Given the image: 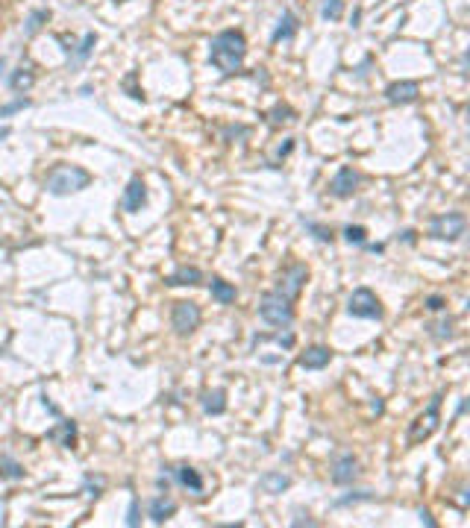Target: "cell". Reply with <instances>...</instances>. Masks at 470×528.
<instances>
[{"mask_svg":"<svg viewBox=\"0 0 470 528\" xmlns=\"http://www.w3.org/2000/svg\"><path fill=\"white\" fill-rule=\"evenodd\" d=\"M247 56V38L242 30H224L217 32L209 44V62L215 65L224 76H233L242 71Z\"/></svg>","mask_w":470,"mask_h":528,"instance_id":"cell-1","label":"cell"},{"mask_svg":"<svg viewBox=\"0 0 470 528\" xmlns=\"http://www.w3.org/2000/svg\"><path fill=\"white\" fill-rule=\"evenodd\" d=\"M89 185H92V173L76 168V164H56V168L45 176V188L53 197H68V194L89 188Z\"/></svg>","mask_w":470,"mask_h":528,"instance_id":"cell-2","label":"cell"},{"mask_svg":"<svg viewBox=\"0 0 470 528\" xmlns=\"http://www.w3.org/2000/svg\"><path fill=\"white\" fill-rule=\"evenodd\" d=\"M259 317L270 326H279V329H288L294 323V308H291V300H286L282 294L277 291H268L261 294L259 300Z\"/></svg>","mask_w":470,"mask_h":528,"instance_id":"cell-3","label":"cell"},{"mask_svg":"<svg viewBox=\"0 0 470 528\" xmlns=\"http://www.w3.org/2000/svg\"><path fill=\"white\" fill-rule=\"evenodd\" d=\"M438 423H441V393H435L432 402H429V408H426L418 420L409 426V446H418V443H423L426 437H432L435 428H438Z\"/></svg>","mask_w":470,"mask_h":528,"instance_id":"cell-4","label":"cell"},{"mask_svg":"<svg viewBox=\"0 0 470 528\" xmlns=\"http://www.w3.org/2000/svg\"><path fill=\"white\" fill-rule=\"evenodd\" d=\"M467 229V217L462 212H447L429 220V238L435 241H458Z\"/></svg>","mask_w":470,"mask_h":528,"instance_id":"cell-5","label":"cell"},{"mask_svg":"<svg viewBox=\"0 0 470 528\" xmlns=\"http://www.w3.org/2000/svg\"><path fill=\"white\" fill-rule=\"evenodd\" d=\"M347 314L350 317H362V320H379L382 305H379L376 294L370 288H356L347 300Z\"/></svg>","mask_w":470,"mask_h":528,"instance_id":"cell-6","label":"cell"},{"mask_svg":"<svg viewBox=\"0 0 470 528\" xmlns=\"http://www.w3.org/2000/svg\"><path fill=\"white\" fill-rule=\"evenodd\" d=\"M200 305L191 300H180L171 308V326L177 329V335H191L200 326Z\"/></svg>","mask_w":470,"mask_h":528,"instance_id":"cell-7","label":"cell"},{"mask_svg":"<svg viewBox=\"0 0 470 528\" xmlns=\"http://www.w3.org/2000/svg\"><path fill=\"white\" fill-rule=\"evenodd\" d=\"M309 279V267L306 264H288L286 270H282V276L277 282V294H282L286 300H297L300 291H303V282Z\"/></svg>","mask_w":470,"mask_h":528,"instance_id":"cell-8","label":"cell"},{"mask_svg":"<svg viewBox=\"0 0 470 528\" xmlns=\"http://www.w3.org/2000/svg\"><path fill=\"white\" fill-rule=\"evenodd\" d=\"M359 182H362V176H359L353 168H341L335 176H332V182H330V194L338 197V200H347V197H353L356 188H359Z\"/></svg>","mask_w":470,"mask_h":528,"instance_id":"cell-9","label":"cell"},{"mask_svg":"<svg viewBox=\"0 0 470 528\" xmlns=\"http://www.w3.org/2000/svg\"><path fill=\"white\" fill-rule=\"evenodd\" d=\"M121 206H124V212H129V214H136V212H141V208L147 206V188H145V182H141L138 176L129 179L127 191L121 197Z\"/></svg>","mask_w":470,"mask_h":528,"instance_id":"cell-10","label":"cell"},{"mask_svg":"<svg viewBox=\"0 0 470 528\" xmlns=\"http://www.w3.org/2000/svg\"><path fill=\"white\" fill-rule=\"evenodd\" d=\"M168 472L173 476V481L180 484L182 490H189V493H194V496H200L203 493V476L194 467H189V464H182V467H168Z\"/></svg>","mask_w":470,"mask_h":528,"instance_id":"cell-11","label":"cell"},{"mask_svg":"<svg viewBox=\"0 0 470 528\" xmlns=\"http://www.w3.org/2000/svg\"><path fill=\"white\" fill-rule=\"evenodd\" d=\"M418 94H420V85L414 82V80L391 82V85L385 88V100L394 103V106H400V103H414V100H418Z\"/></svg>","mask_w":470,"mask_h":528,"instance_id":"cell-12","label":"cell"},{"mask_svg":"<svg viewBox=\"0 0 470 528\" xmlns=\"http://www.w3.org/2000/svg\"><path fill=\"white\" fill-rule=\"evenodd\" d=\"M356 472H359V461L347 452V455H338V458L332 461L330 478H332V484H338V487H344V484H350V481L356 478Z\"/></svg>","mask_w":470,"mask_h":528,"instance_id":"cell-13","label":"cell"},{"mask_svg":"<svg viewBox=\"0 0 470 528\" xmlns=\"http://www.w3.org/2000/svg\"><path fill=\"white\" fill-rule=\"evenodd\" d=\"M76 437H80V432H76V423L71 420H59V426H53L47 432V440H53L62 449H76Z\"/></svg>","mask_w":470,"mask_h":528,"instance_id":"cell-14","label":"cell"},{"mask_svg":"<svg viewBox=\"0 0 470 528\" xmlns=\"http://www.w3.org/2000/svg\"><path fill=\"white\" fill-rule=\"evenodd\" d=\"M297 30H300L297 15H294L291 9H286V12L279 15V21H277V27H273V32H270V41H273V44H277V41H291L294 36H297Z\"/></svg>","mask_w":470,"mask_h":528,"instance_id":"cell-15","label":"cell"},{"mask_svg":"<svg viewBox=\"0 0 470 528\" xmlns=\"http://www.w3.org/2000/svg\"><path fill=\"white\" fill-rule=\"evenodd\" d=\"M147 514H150V520H153V522L162 525L165 520H171V516L177 514V502L168 499V496H156V499H150Z\"/></svg>","mask_w":470,"mask_h":528,"instance_id":"cell-16","label":"cell"},{"mask_svg":"<svg viewBox=\"0 0 470 528\" xmlns=\"http://www.w3.org/2000/svg\"><path fill=\"white\" fill-rule=\"evenodd\" d=\"M330 361H332V352L326 346H309L300 355V367H306V370H323Z\"/></svg>","mask_w":470,"mask_h":528,"instance_id":"cell-17","label":"cell"},{"mask_svg":"<svg viewBox=\"0 0 470 528\" xmlns=\"http://www.w3.org/2000/svg\"><path fill=\"white\" fill-rule=\"evenodd\" d=\"M203 282V273L197 267H189V264H182V267H177L171 273V276L165 279L168 288H182V285H200Z\"/></svg>","mask_w":470,"mask_h":528,"instance_id":"cell-18","label":"cell"},{"mask_svg":"<svg viewBox=\"0 0 470 528\" xmlns=\"http://www.w3.org/2000/svg\"><path fill=\"white\" fill-rule=\"evenodd\" d=\"M32 85H36V74H32L30 65H21V68H15L12 76H9V88H12L15 94H27Z\"/></svg>","mask_w":470,"mask_h":528,"instance_id":"cell-19","label":"cell"},{"mask_svg":"<svg viewBox=\"0 0 470 528\" xmlns=\"http://www.w3.org/2000/svg\"><path fill=\"white\" fill-rule=\"evenodd\" d=\"M200 405H203V411H206V414H212V417L224 414V411H226V390H224V388L206 390V393H203V399H200Z\"/></svg>","mask_w":470,"mask_h":528,"instance_id":"cell-20","label":"cell"},{"mask_svg":"<svg viewBox=\"0 0 470 528\" xmlns=\"http://www.w3.org/2000/svg\"><path fill=\"white\" fill-rule=\"evenodd\" d=\"M288 484H291V478L282 476V472H265V476L259 478V487L265 490V493H270V496H277V493L288 490Z\"/></svg>","mask_w":470,"mask_h":528,"instance_id":"cell-21","label":"cell"},{"mask_svg":"<svg viewBox=\"0 0 470 528\" xmlns=\"http://www.w3.org/2000/svg\"><path fill=\"white\" fill-rule=\"evenodd\" d=\"M297 120V112H294L291 106H286V103H277L268 112V124L270 126H282V124H294Z\"/></svg>","mask_w":470,"mask_h":528,"instance_id":"cell-22","label":"cell"},{"mask_svg":"<svg viewBox=\"0 0 470 528\" xmlns=\"http://www.w3.org/2000/svg\"><path fill=\"white\" fill-rule=\"evenodd\" d=\"M209 291H212V300H217L221 305L235 302V288H233V285H229V282H224V279H212Z\"/></svg>","mask_w":470,"mask_h":528,"instance_id":"cell-23","label":"cell"},{"mask_svg":"<svg viewBox=\"0 0 470 528\" xmlns=\"http://www.w3.org/2000/svg\"><path fill=\"white\" fill-rule=\"evenodd\" d=\"M0 478H3V481H21V478H24V467H21L15 458L3 455V458H0Z\"/></svg>","mask_w":470,"mask_h":528,"instance_id":"cell-24","label":"cell"},{"mask_svg":"<svg viewBox=\"0 0 470 528\" xmlns=\"http://www.w3.org/2000/svg\"><path fill=\"white\" fill-rule=\"evenodd\" d=\"M45 21H50V12H47V9H36V12H30L27 24H24V36H36Z\"/></svg>","mask_w":470,"mask_h":528,"instance_id":"cell-25","label":"cell"},{"mask_svg":"<svg viewBox=\"0 0 470 528\" xmlns=\"http://www.w3.org/2000/svg\"><path fill=\"white\" fill-rule=\"evenodd\" d=\"M94 44H97V36H94V32H85V38L80 41V47H76V53H74V65H83L85 59H89Z\"/></svg>","mask_w":470,"mask_h":528,"instance_id":"cell-26","label":"cell"},{"mask_svg":"<svg viewBox=\"0 0 470 528\" xmlns=\"http://www.w3.org/2000/svg\"><path fill=\"white\" fill-rule=\"evenodd\" d=\"M344 15V0H323L321 3V18L323 21H338Z\"/></svg>","mask_w":470,"mask_h":528,"instance_id":"cell-27","label":"cell"},{"mask_svg":"<svg viewBox=\"0 0 470 528\" xmlns=\"http://www.w3.org/2000/svg\"><path fill=\"white\" fill-rule=\"evenodd\" d=\"M303 226H306V232H312L318 241H323V244H332V229L330 226L314 223V220H306V217H303Z\"/></svg>","mask_w":470,"mask_h":528,"instance_id":"cell-28","label":"cell"},{"mask_svg":"<svg viewBox=\"0 0 470 528\" xmlns=\"http://www.w3.org/2000/svg\"><path fill=\"white\" fill-rule=\"evenodd\" d=\"M344 241L347 244H356V247H365L367 229L365 226H344Z\"/></svg>","mask_w":470,"mask_h":528,"instance_id":"cell-29","label":"cell"},{"mask_svg":"<svg viewBox=\"0 0 470 528\" xmlns=\"http://www.w3.org/2000/svg\"><path fill=\"white\" fill-rule=\"evenodd\" d=\"M356 502H374V493L370 490H359V493H347V496L335 499V508H347V505H356Z\"/></svg>","mask_w":470,"mask_h":528,"instance_id":"cell-30","label":"cell"},{"mask_svg":"<svg viewBox=\"0 0 470 528\" xmlns=\"http://www.w3.org/2000/svg\"><path fill=\"white\" fill-rule=\"evenodd\" d=\"M136 80H138V74H136V71H129V74L124 76V82H121V85L127 88V94L133 97V100H141V103H145V91H141V88L136 85Z\"/></svg>","mask_w":470,"mask_h":528,"instance_id":"cell-31","label":"cell"},{"mask_svg":"<svg viewBox=\"0 0 470 528\" xmlns=\"http://www.w3.org/2000/svg\"><path fill=\"white\" fill-rule=\"evenodd\" d=\"M103 487H106V478H103V476H85V496L97 499V496L103 493Z\"/></svg>","mask_w":470,"mask_h":528,"instance_id":"cell-32","label":"cell"},{"mask_svg":"<svg viewBox=\"0 0 470 528\" xmlns=\"http://www.w3.org/2000/svg\"><path fill=\"white\" fill-rule=\"evenodd\" d=\"M30 106V100L24 94L18 97V100H12V103H6V106H0V118H9V115H15V112H21V109H27Z\"/></svg>","mask_w":470,"mask_h":528,"instance_id":"cell-33","label":"cell"},{"mask_svg":"<svg viewBox=\"0 0 470 528\" xmlns=\"http://www.w3.org/2000/svg\"><path fill=\"white\" fill-rule=\"evenodd\" d=\"M141 522V502L138 499H133V502H129V514H127V525L129 528H136Z\"/></svg>","mask_w":470,"mask_h":528,"instance_id":"cell-34","label":"cell"},{"mask_svg":"<svg viewBox=\"0 0 470 528\" xmlns=\"http://www.w3.org/2000/svg\"><path fill=\"white\" fill-rule=\"evenodd\" d=\"M256 340H277V344H279V346H286V349H291V346H294V335H291V332L277 335V338H270V335H259Z\"/></svg>","mask_w":470,"mask_h":528,"instance_id":"cell-35","label":"cell"},{"mask_svg":"<svg viewBox=\"0 0 470 528\" xmlns=\"http://www.w3.org/2000/svg\"><path fill=\"white\" fill-rule=\"evenodd\" d=\"M453 320H447V323H438V326H432L435 329V338H450L453 335Z\"/></svg>","mask_w":470,"mask_h":528,"instance_id":"cell-36","label":"cell"},{"mask_svg":"<svg viewBox=\"0 0 470 528\" xmlns=\"http://www.w3.org/2000/svg\"><path fill=\"white\" fill-rule=\"evenodd\" d=\"M426 308H429V311H441L444 300H441V296H429V300H426Z\"/></svg>","mask_w":470,"mask_h":528,"instance_id":"cell-37","label":"cell"},{"mask_svg":"<svg viewBox=\"0 0 470 528\" xmlns=\"http://www.w3.org/2000/svg\"><path fill=\"white\" fill-rule=\"evenodd\" d=\"M418 516H420V522H423L426 528H435V520H432V514H429V511H423V508H420Z\"/></svg>","mask_w":470,"mask_h":528,"instance_id":"cell-38","label":"cell"},{"mask_svg":"<svg viewBox=\"0 0 470 528\" xmlns=\"http://www.w3.org/2000/svg\"><path fill=\"white\" fill-rule=\"evenodd\" d=\"M403 241H406V244H414V232H412V229H406V232H403Z\"/></svg>","mask_w":470,"mask_h":528,"instance_id":"cell-39","label":"cell"},{"mask_svg":"<svg viewBox=\"0 0 470 528\" xmlns=\"http://www.w3.org/2000/svg\"><path fill=\"white\" fill-rule=\"evenodd\" d=\"M6 135H9V126H3V129H0V141H3Z\"/></svg>","mask_w":470,"mask_h":528,"instance_id":"cell-40","label":"cell"},{"mask_svg":"<svg viewBox=\"0 0 470 528\" xmlns=\"http://www.w3.org/2000/svg\"><path fill=\"white\" fill-rule=\"evenodd\" d=\"M3 68H6V62H3V59H0V76H3Z\"/></svg>","mask_w":470,"mask_h":528,"instance_id":"cell-41","label":"cell"},{"mask_svg":"<svg viewBox=\"0 0 470 528\" xmlns=\"http://www.w3.org/2000/svg\"><path fill=\"white\" fill-rule=\"evenodd\" d=\"M115 3H127V0H115Z\"/></svg>","mask_w":470,"mask_h":528,"instance_id":"cell-42","label":"cell"}]
</instances>
